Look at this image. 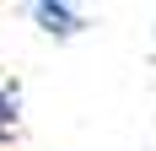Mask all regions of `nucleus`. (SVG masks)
<instances>
[{
  "label": "nucleus",
  "mask_w": 156,
  "mask_h": 151,
  "mask_svg": "<svg viewBox=\"0 0 156 151\" xmlns=\"http://www.w3.org/2000/svg\"><path fill=\"white\" fill-rule=\"evenodd\" d=\"M22 135V87L0 81V146H11Z\"/></svg>",
  "instance_id": "nucleus-2"
},
{
  "label": "nucleus",
  "mask_w": 156,
  "mask_h": 151,
  "mask_svg": "<svg viewBox=\"0 0 156 151\" xmlns=\"http://www.w3.org/2000/svg\"><path fill=\"white\" fill-rule=\"evenodd\" d=\"M22 6H27V16L38 22V32L54 38V43H70V38L86 32V6H81V0H22Z\"/></svg>",
  "instance_id": "nucleus-1"
}]
</instances>
